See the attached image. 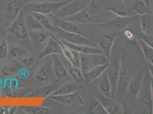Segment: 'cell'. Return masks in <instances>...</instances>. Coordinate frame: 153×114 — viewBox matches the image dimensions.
<instances>
[{
  "instance_id": "836d02e7",
  "label": "cell",
  "mask_w": 153,
  "mask_h": 114,
  "mask_svg": "<svg viewBox=\"0 0 153 114\" xmlns=\"http://www.w3.org/2000/svg\"><path fill=\"white\" fill-rule=\"evenodd\" d=\"M105 10L107 12L114 14L117 17H130L128 12L121 6H115L106 7Z\"/></svg>"
},
{
  "instance_id": "7a4b0ae2",
  "label": "cell",
  "mask_w": 153,
  "mask_h": 114,
  "mask_svg": "<svg viewBox=\"0 0 153 114\" xmlns=\"http://www.w3.org/2000/svg\"><path fill=\"white\" fill-rule=\"evenodd\" d=\"M80 56L81 69L83 74L96 66L110 63V61L103 54H93L90 55L80 54Z\"/></svg>"
},
{
  "instance_id": "8d00e7d4",
  "label": "cell",
  "mask_w": 153,
  "mask_h": 114,
  "mask_svg": "<svg viewBox=\"0 0 153 114\" xmlns=\"http://www.w3.org/2000/svg\"><path fill=\"white\" fill-rule=\"evenodd\" d=\"M16 72V68L12 64H7L3 66L1 69V73L3 76H13L15 75Z\"/></svg>"
},
{
  "instance_id": "52a82bcc",
  "label": "cell",
  "mask_w": 153,
  "mask_h": 114,
  "mask_svg": "<svg viewBox=\"0 0 153 114\" xmlns=\"http://www.w3.org/2000/svg\"><path fill=\"white\" fill-rule=\"evenodd\" d=\"M55 32L58 33L62 38L64 40L68 41L73 44H84L91 46H97L92 44L89 40L85 37H84L81 34L76 33H70L65 32L64 30L59 29L56 27Z\"/></svg>"
},
{
  "instance_id": "74e56055",
  "label": "cell",
  "mask_w": 153,
  "mask_h": 114,
  "mask_svg": "<svg viewBox=\"0 0 153 114\" xmlns=\"http://www.w3.org/2000/svg\"><path fill=\"white\" fill-rule=\"evenodd\" d=\"M137 37L143 40L147 45L153 49V36L151 34H144L142 33L137 36Z\"/></svg>"
},
{
  "instance_id": "3957f363",
  "label": "cell",
  "mask_w": 153,
  "mask_h": 114,
  "mask_svg": "<svg viewBox=\"0 0 153 114\" xmlns=\"http://www.w3.org/2000/svg\"><path fill=\"white\" fill-rule=\"evenodd\" d=\"M122 57L121 56L115 57L114 60H110L108 67L106 70L108 78L111 85L112 94L116 95L118 80L122 68Z\"/></svg>"
},
{
  "instance_id": "44dd1931",
  "label": "cell",
  "mask_w": 153,
  "mask_h": 114,
  "mask_svg": "<svg viewBox=\"0 0 153 114\" xmlns=\"http://www.w3.org/2000/svg\"><path fill=\"white\" fill-rule=\"evenodd\" d=\"M92 19V14L90 13L88 8L84 9L83 10L79 11L74 15L65 19L66 20L70 21L74 24H89L90 23Z\"/></svg>"
},
{
  "instance_id": "6da1fadb",
  "label": "cell",
  "mask_w": 153,
  "mask_h": 114,
  "mask_svg": "<svg viewBox=\"0 0 153 114\" xmlns=\"http://www.w3.org/2000/svg\"><path fill=\"white\" fill-rule=\"evenodd\" d=\"M73 0H64L59 2H42L28 4L25 9L31 12H37L44 14H54L66 4Z\"/></svg>"
},
{
  "instance_id": "d6a6232c",
  "label": "cell",
  "mask_w": 153,
  "mask_h": 114,
  "mask_svg": "<svg viewBox=\"0 0 153 114\" xmlns=\"http://www.w3.org/2000/svg\"><path fill=\"white\" fill-rule=\"evenodd\" d=\"M94 99L90 104V114H108L101 103L98 101L93 96Z\"/></svg>"
},
{
  "instance_id": "8fae6325",
  "label": "cell",
  "mask_w": 153,
  "mask_h": 114,
  "mask_svg": "<svg viewBox=\"0 0 153 114\" xmlns=\"http://www.w3.org/2000/svg\"><path fill=\"white\" fill-rule=\"evenodd\" d=\"M79 11L78 2L76 0H73L64 5L54 14L59 19H65L74 15Z\"/></svg>"
},
{
  "instance_id": "ffe728a7",
  "label": "cell",
  "mask_w": 153,
  "mask_h": 114,
  "mask_svg": "<svg viewBox=\"0 0 153 114\" xmlns=\"http://www.w3.org/2000/svg\"><path fill=\"white\" fill-rule=\"evenodd\" d=\"M21 10V7L19 2L17 0H11L7 5L5 16L7 19H10L12 23L19 17Z\"/></svg>"
},
{
  "instance_id": "681fc988",
  "label": "cell",
  "mask_w": 153,
  "mask_h": 114,
  "mask_svg": "<svg viewBox=\"0 0 153 114\" xmlns=\"http://www.w3.org/2000/svg\"><path fill=\"white\" fill-rule=\"evenodd\" d=\"M153 0H150V3L151 2H152L153 1Z\"/></svg>"
},
{
  "instance_id": "83f0119b",
  "label": "cell",
  "mask_w": 153,
  "mask_h": 114,
  "mask_svg": "<svg viewBox=\"0 0 153 114\" xmlns=\"http://www.w3.org/2000/svg\"><path fill=\"white\" fill-rule=\"evenodd\" d=\"M140 29L144 34H150V31L153 27V16L150 14L140 16Z\"/></svg>"
},
{
  "instance_id": "4dcf8cb0",
  "label": "cell",
  "mask_w": 153,
  "mask_h": 114,
  "mask_svg": "<svg viewBox=\"0 0 153 114\" xmlns=\"http://www.w3.org/2000/svg\"><path fill=\"white\" fill-rule=\"evenodd\" d=\"M108 0H90L89 5L88 7L90 13L91 12H100L105 7Z\"/></svg>"
},
{
  "instance_id": "ac0fdd59",
  "label": "cell",
  "mask_w": 153,
  "mask_h": 114,
  "mask_svg": "<svg viewBox=\"0 0 153 114\" xmlns=\"http://www.w3.org/2000/svg\"><path fill=\"white\" fill-rule=\"evenodd\" d=\"M53 72V70L51 61V64H44L38 68L34 74V79L36 82H46L49 80Z\"/></svg>"
},
{
  "instance_id": "ba28073f",
  "label": "cell",
  "mask_w": 153,
  "mask_h": 114,
  "mask_svg": "<svg viewBox=\"0 0 153 114\" xmlns=\"http://www.w3.org/2000/svg\"><path fill=\"white\" fill-rule=\"evenodd\" d=\"M93 95L101 103L107 114H120L121 110L119 106L114 101L109 98V97L103 95L100 91L93 93Z\"/></svg>"
},
{
  "instance_id": "ee69618b",
  "label": "cell",
  "mask_w": 153,
  "mask_h": 114,
  "mask_svg": "<svg viewBox=\"0 0 153 114\" xmlns=\"http://www.w3.org/2000/svg\"><path fill=\"white\" fill-rule=\"evenodd\" d=\"M20 73H21L19 74V75H20V76H22L21 77V78H26L27 76H28V75H29V74H28V73L27 74V70H22V71H21Z\"/></svg>"
},
{
  "instance_id": "30bf717a",
  "label": "cell",
  "mask_w": 153,
  "mask_h": 114,
  "mask_svg": "<svg viewBox=\"0 0 153 114\" xmlns=\"http://www.w3.org/2000/svg\"><path fill=\"white\" fill-rule=\"evenodd\" d=\"M47 15L49 16L52 24L56 27L61 29L65 32L81 34L76 24L66 19H59L54 14H49Z\"/></svg>"
},
{
  "instance_id": "f546056e",
  "label": "cell",
  "mask_w": 153,
  "mask_h": 114,
  "mask_svg": "<svg viewBox=\"0 0 153 114\" xmlns=\"http://www.w3.org/2000/svg\"><path fill=\"white\" fill-rule=\"evenodd\" d=\"M136 39L140 45L142 52L145 58L146 59L148 63L152 64L153 65V49L150 47L140 38L136 37Z\"/></svg>"
},
{
  "instance_id": "f35d334b",
  "label": "cell",
  "mask_w": 153,
  "mask_h": 114,
  "mask_svg": "<svg viewBox=\"0 0 153 114\" xmlns=\"http://www.w3.org/2000/svg\"><path fill=\"white\" fill-rule=\"evenodd\" d=\"M35 58L32 56H27L24 57L21 60V64L25 67H28L32 66L34 63Z\"/></svg>"
},
{
  "instance_id": "ab89813d",
  "label": "cell",
  "mask_w": 153,
  "mask_h": 114,
  "mask_svg": "<svg viewBox=\"0 0 153 114\" xmlns=\"http://www.w3.org/2000/svg\"><path fill=\"white\" fill-rule=\"evenodd\" d=\"M32 114H48L50 113V109L49 108L44 107H34L30 111Z\"/></svg>"
},
{
  "instance_id": "484cf974",
  "label": "cell",
  "mask_w": 153,
  "mask_h": 114,
  "mask_svg": "<svg viewBox=\"0 0 153 114\" xmlns=\"http://www.w3.org/2000/svg\"><path fill=\"white\" fill-rule=\"evenodd\" d=\"M133 9L134 12L138 16L151 13L150 5L144 0H135Z\"/></svg>"
},
{
  "instance_id": "60d3db41",
  "label": "cell",
  "mask_w": 153,
  "mask_h": 114,
  "mask_svg": "<svg viewBox=\"0 0 153 114\" xmlns=\"http://www.w3.org/2000/svg\"><path fill=\"white\" fill-rule=\"evenodd\" d=\"M123 34L124 37L129 41H133L135 39V36L133 32L129 29H125L123 32Z\"/></svg>"
},
{
  "instance_id": "e0dca14e",
  "label": "cell",
  "mask_w": 153,
  "mask_h": 114,
  "mask_svg": "<svg viewBox=\"0 0 153 114\" xmlns=\"http://www.w3.org/2000/svg\"><path fill=\"white\" fill-rule=\"evenodd\" d=\"M131 76L128 70L121 68L118 80L117 93L121 95L124 94L128 91L131 79Z\"/></svg>"
},
{
  "instance_id": "b9f144b4",
  "label": "cell",
  "mask_w": 153,
  "mask_h": 114,
  "mask_svg": "<svg viewBox=\"0 0 153 114\" xmlns=\"http://www.w3.org/2000/svg\"><path fill=\"white\" fill-rule=\"evenodd\" d=\"M148 68L149 71L150 75V77L153 79V65L152 64L148 63Z\"/></svg>"
},
{
  "instance_id": "7c38bea8",
  "label": "cell",
  "mask_w": 153,
  "mask_h": 114,
  "mask_svg": "<svg viewBox=\"0 0 153 114\" xmlns=\"http://www.w3.org/2000/svg\"><path fill=\"white\" fill-rule=\"evenodd\" d=\"M58 54L52 55L53 73L57 78H64L68 76L69 72Z\"/></svg>"
},
{
  "instance_id": "7402d4cb",
  "label": "cell",
  "mask_w": 153,
  "mask_h": 114,
  "mask_svg": "<svg viewBox=\"0 0 153 114\" xmlns=\"http://www.w3.org/2000/svg\"><path fill=\"white\" fill-rule=\"evenodd\" d=\"M140 110L142 114H153V101L151 94L141 95L139 101Z\"/></svg>"
},
{
  "instance_id": "9a60e30c",
  "label": "cell",
  "mask_w": 153,
  "mask_h": 114,
  "mask_svg": "<svg viewBox=\"0 0 153 114\" xmlns=\"http://www.w3.org/2000/svg\"><path fill=\"white\" fill-rule=\"evenodd\" d=\"M55 54H61V48L57 42L50 36L42 50L39 54L38 57L39 58L41 59Z\"/></svg>"
},
{
  "instance_id": "2e32d148",
  "label": "cell",
  "mask_w": 153,
  "mask_h": 114,
  "mask_svg": "<svg viewBox=\"0 0 153 114\" xmlns=\"http://www.w3.org/2000/svg\"><path fill=\"white\" fill-rule=\"evenodd\" d=\"M62 42L70 49L78 51L79 54L90 55L93 54H103L102 50L98 46H91L84 44H73L65 40Z\"/></svg>"
},
{
  "instance_id": "e575fe53",
  "label": "cell",
  "mask_w": 153,
  "mask_h": 114,
  "mask_svg": "<svg viewBox=\"0 0 153 114\" xmlns=\"http://www.w3.org/2000/svg\"><path fill=\"white\" fill-rule=\"evenodd\" d=\"M9 54V49L5 37H0V61L5 59Z\"/></svg>"
},
{
  "instance_id": "8992f818",
  "label": "cell",
  "mask_w": 153,
  "mask_h": 114,
  "mask_svg": "<svg viewBox=\"0 0 153 114\" xmlns=\"http://www.w3.org/2000/svg\"><path fill=\"white\" fill-rule=\"evenodd\" d=\"M116 33H111L105 34L100 39L97 40V46L101 49L103 55L109 61L111 60V51L115 39Z\"/></svg>"
},
{
  "instance_id": "bcb514c9",
  "label": "cell",
  "mask_w": 153,
  "mask_h": 114,
  "mask_svg": "<svg viewBox=\"0 0 153 114\" xmlns=\"http://www.w3.org/2000/svg\"><path fill=\"white\" fill-rule=\"evenodd\" d=\"M121 1L122 2H123V3H125V4H127V3H128V2L130 1V0H121Z\"/></svg>"
},
{
  "instance_id": "7bdbcfd3",
  "label": "cell",
  "mask_w": 153,
  "mask_h": 114,
  "mask_svg": "<svg viewBox=\"0 0 153 114\" xmlns=\"http://www.w3.org/2000/svg\"><path fill=\"white\" fill-rule=\"evenodd\" d=\"M9 113V110L7 108L0 107V114H7Z\"/></svg>"
},
{
  "instance_id": "d590c367",
  "label": "cell",
  "mask_w": 153,
  "mask_h": 114,
  "mask_svg": "<svg viewBox=\"0 0 153 114\" xmlns=\"http://www.w3.org/2000/svg\"><path fill=\"white\" fill-rule=\"evenodd\" d=\"M32 41L38 44H44L48 39V36L43 32H32L29 34Z\"/></svg>"
},
{
  "instance_id": "5bb4252c",
  "label": "cell",
  "mask_w": 153,
  "mask_h": 114,
  "mask_svg": "<svg viewBox=\"0 0 153 114\" xmlns=\"http://www.w3.org/2000/svg\"><path fill=\"white\" fill-rule=\"evenodd\" d=\"M145 73L144 70L138 71L131 78L128 89L135 96H138L140 93L143 83Z\"/></svg>"
},
{
  "instance_id": "603a6c76",
  "label": "cell",
  "mask_w": 153,
  "mask_h": 114,
  "mask_svg": "<svg viewBox=\"0 0 153 114\" xmlns=\"http://www.w3.org/2000/svg\"><path fill=\"white\" fill-rule=\"evenodd\" d=\"M137 17L136 16H130L128 17H117L116 18L113 19L109 20L108 21L106 22H98L96 24V25L103 26L111 25H115L118 27H123V26H125L126 25L130 24L131 22H133L134 19H137Z\"/></svg>"
},
{
  "instance_id": "f1b7e54d",
  "label": "cell",
  "mask_w": 153,
  "mask_h": 114,
  "mask_svg": "<svg viewBox=\"0 0 153 114\" xmlns=\"http://www.w3.org/2000/svg\"><path fill=\"white\" fill-rule=\"evenodd\" d=\"M26 25L27 29L34 30H44V27L40 24L37 19L30 13L26 14L24 16Z\"/></svg>"
},
{
  "instance_id": "d6986e66",
  "label": "cell",
  "mask_w": 153,
  "mask_h": 114,
  "mask_svg": "<svg viewBox=\"0 0 153 114\" xmlns=\"http://www.w3.org/2000/svg\"><path fill=\"white\" fill-rule=\"evenodd\" d=\"M82 85L78 84L76 82H66L61 86L59 88L51 92L49 96L66 95L80 91Z\"/></svg>"
},
{
  "instance_id": "4316f807",
  "label": "cell",
  "mask_w": 153,
  "mask_h": 114,
  "mask_svg": "<svg viewBox=\"0 0 153 114\" xmlns=\"http://www.w3.org/2000/svg\"><path fill=\"white\" fill-rule=\"evenodd\" d=\"M100 78L101 81L99 85L100 91L103 95L108 97H110L112 94V89L108 75L106 73V70L103 73V74Z\"/></svg>"
},
{
  "instance_id": "c3c4849f",
  "label": "cell",
  "mask_w": 153,
  "mask_h": 114,
  "mask_svg": "<svg viewBox=\"0 0 153 114\" xmlns=\"http://www.w3.org/2000/svg\"><path fill=\"white\" fill-rule=\"evenodd\" d=\"M117 1H118V2H122L121 0H117Z\"/></svg>"
},
{
  "instance_id": "1f68e13d",
  "label": "cell",
  "mask_w": 153,
  "mask_h": 114,
  "mask_svg": "<svg viewBox=\"0 0 153 114\" xmlns=\"http://www.w3.org/2000/svg\"><path fill=\"white\" fill-rule=\"evenodd\" d=\"M30 51L25 47L21 46H14L10 49L9 53L13 58L24 57L26 55L30 54Z\"/></svg>"
},
{
  "instance_id": "7dc6e473",
  "label": "cell",
  "mask_w": 153,
  "mask_h": 114,
  "mask_svg": "<svg viewBox=\"0 0 153 114\" xmlns=\"http://www.w3.org/2000/svg\"><path fill=\"white\" fill-rule=\"evenodd\" d=\"M146 1L150 5V0H146Z\"/></svg>"
},
{
  "instance_id": "f6af8a7d",
  "label": "cell",
  "mask_w": 153,
  "mask_h": 114,
  "mask_svg": "<svg viewBox=\"0 0 153 114\" xmlns=\"http://www.w3.org/2000/svg\"><path fill=\"white\" fill-rule=\"evenodd\" d=\"M150 94L153 101V79L150 77Z\"/></svg>"
},
{
  "instance_id": "277c9868",
  "label": "cell",
  "mask_w": 153,
  "mask_h": 114,
  "mask_svg": "<svg viewBox=\"0 0 153 114\" xmlns=\"http://www.w3.org/2000/svg\"><path fill=\"white\" fill-rule=\"evenodd\" d=\"M50 36L52 38H54L59 45L61 50V54L65 59L71 64L81 68L80 54L78 51L70 49V47L64 44L61 39L54 36L52 33H50Z\"/></svg>"
},
{
  "instance_id": "d4e9b609",
  "label": "cell",
  "mask_w": 153,
  "mask_h": 114,
  "mask_svg": "<svg viewBox=\"0 0 153 114\" xmlns=\"http://www.w3.org/2000/svg\"><path fill=\"white\" fill-rule=\"evenodd\" d=\"M30 13L37 19L40 24L44 27L45 30L49 33L55 32L56 27L53 25L51 20L48 15L37 12H31Z\"/></svg>"
},
{
  "instance_id": "5b68a950",
  "label": "cell",
  "mask_w": 153,
  "mask_h": 114,
  "mask_svg": "<svg viewBox=\"0 0 153 114\" xmlns=\"http://www.w3.org/2000/svg\"><path fill=\"white\" fill-rule=\"evenodd\" d=\"M19 17L11 23L7 31L8 33L14 36L18 39H25L28 36V29L26 27L25 19H21Z\"/></svg>"
},
{
  "instance_id": "cb8c5ba5",
  "label": "cell",
  "mask_w": 153,
  "mask_h": 114,
  "mask_svg": "<svg viewBox=\"0 0 153 114\" xmlns=\"http://www.w3.org/2000/svg\"><path fill=\"white\" fill-rule=\"evenodd\" d=\"M68 64L69 69H67L68 70L69 76H71L74 82L80 85L85 84V76L81 69L71 64L69 62H68Z\"/></svg>"
},
{
  "instance_id": "9c48e42d",
  "label": "cell",
  "mask_w": 153,
  "mask_h": 114,
  "mask_svg": "<svg viewBox=\"0 0 153 114\" xmlns=\"http://www.w3.org/2000/svg\"><path fill=\"white\" fill-rule=\"evenodd\" d=\"M49 98L53 101L64 105H69L77 103L82 105L83 101L80 95V91L66 95L49 96Z\"/></svg>"
},
{
  "instance_id": "4fadbf2b",
  "label": "cell",
  "mask_w": 153,
  "mask_h": 114,
  "mask_svg": "<svg viewBox=\"0 0 153 114\" xmlns=\"http://www.w3.org/2000/svg\"><path fill=\"white\" fill-rule=\"evenodd\" d=\"M109 64L100 65L96 66L84 74L85 79V84L87 86H90L97 79L100 78L103 73L106 71L108 67Z\"/></svg>"
}]
</instances>
